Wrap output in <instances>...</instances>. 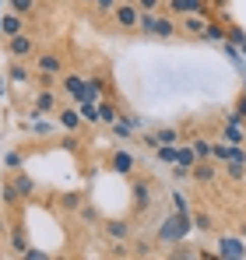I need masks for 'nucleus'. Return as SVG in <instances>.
<instances>
[{
    "label": "nucleus",
    "mask_w": 246,
    "mask_h": 260,
    "mask_svg": "<svg viewBox=\"0 0 246 260\" xmlns=\"http://www.w3.org/2000/svg\"><path fill=\"white\" fill-rule=\"evenodd\" d=\"M106 25L109 32H120V36H141V7L134 0H120Z\"/></svg>",
    "instance_id": "f257e3e1"
},
{
    "label": "nucleus",
    "mask_w": 246,
    "mask_h": 260,
    "mask_svg": "<svg viewBox=\"0 0 246 260\" xmlns=\"http://www.w3.org/2000/svg\"><path fill=\"white\" fill-rule=\"evenodd\" d=\"M190 229H194V218L187 215V211H169L162 218V225H159V243L162 246H172V243H183L187 236H190Z\"/></svg>",
    "instance_id": "f03ea898"
},
{
    "label": "nucleus",
    "mask_w": 246,
    "mask_h": 260,
    "mask_svg": "<svg viewBox=\"0 0 246 260\" xmlns=\"http://www.w3.org/2000/svg\"><path fill=\"white\" fill-rule=\"evenodd\" d=\"M130 193H134V208H130V218H141L151 211L155 204V183L148 176H130Z\"/></svg>",
    "instance_id": "7ed1b4c3"
},
{
    "label": "nucleus",
    "mask_w": 246,
    "mask_h": 260,
    "mask_svg": "<svg viewBox=\"0 0 246 260\" xmlns=\"http://www.w3.org/2000/svg\"><path fill=\"white\" fill-rule=\"evenodd\" d=\"M36 53H39V39L32 36V32H21V36H14V39H4V56L7 60H36Z\"/></svg>",
    "instance_id": "20e7f679"
},
{
    "label": "nucleus",
    "mask_w": 246,
    "mask_h": 260,
    "mask_svg": "<svg viewBox=\"0 0 246 260\" xmlns=\"http://www.w3.org/2000/svg\"><path fill=\"white\" fill-rule=\"evenodd\" d=\"M32 71H39V74H53V78H64V74H67V60H64L60 49H39L36 60H32Z\"/></svg>",
    "instance_id": "39448f33"
},
{
    "label": "nucleus",
    "mask_w": 246,
    "mask_h": 260,
    "mask_svg": "<svg viewBox=\"0 0 246 260\" xmlns=\"http://www.w3.org/2000/svg\"><path fill=\"white\" fill-rule=\"evenodd\" d=\"M99 229L109 243H130L134 239V218H102Z\"/></svg>",
    "instance_id": "423d86ee"
},
{
    "label": "nucleus",
    "mask_w": 246,
    "mask_h": 260,
    "mask_svg": "<svg viewBox=\"0 0 246 260\" xmlns=\"http://www.w3.org/2000/svg\"><path fill=\"white\" fill-rule=\"evenodd\" d=\"M214 14H183L179 18V39H204L207 36V25H211Z\"/></svg>",
    "instance_id": "0eeeda50"
},
{
    "label": "nucleus",
    "mask_w": 246,
    "mask_h": 260,
    "mask_svg": "<svg viewBox=\"0 0 246 260\" xmlns=\"http://www.w3.org/2000/svg\"><path fill=\"white\" fill-rule=\"evenodd\" d=\"M165 11L183 18V14H214L207 0H165Z\"/></svg>",
    "instance_id": "6e6552de"
},
{
    "label": "nucleus",
    "mask_w": 246,
    "mask_h": 260,
    "mask_svg": "<svg viewBox=\"0 0 246 260\" xmlns=\"http://www.w3.org/2000/svg\"><path fill=\"white\" fill-rule=\"evenodd\" d=\"M151 39H179V18L169 14V11H159V21H155Z\"/></svg>",
    "instance_id": "1a4fd4ad"
},
{
    "label": "nucleus",
    "mask_w": 246,
    "mask_h": 260,
    "mask_svg": "<svg viewBox=\"0 0 246 260\" xmlns=\"http://www.w3.org/2000/svg\"><path fill=\"white\" fill-rule=\"evenodd\" d=\"M218 173H222V169H218V162H214V158H197V166L190 169V179H194V183H201V186H211V183L218 179Z\"/></svg>",
    "instance_id": "9d476101"
},
{
    "label": "nucleus",
    "mask_w": 246,
    "mask_h": 260,
    "mask_svg": "<svg viewBox=\"0 0 246 260\" xmlns=\"http://www.w3.org/2000/svg\"><path fill=\"white\" fill-rule=\"evenodd\" d=\"M21 32H28L25 18L14 14V11H4V18H0V39H14V36H21Z\"/></svg>",
    "instance_id": "9b49d317"
},
{
    "label": "nucleus",
    "mask_w": 246,
    "mask_h": 260,
    "mask_svg": "<svg viewBox=\"0 0 246 260\" xmlns=\"http://www.w3.org/2000/svg\"><path fill=\"white\" fill-rule=\"evenodd\" d=\"M0 204H4L7 211H21L25 197H21V190H18L14 179H4V183H0Z\"/></svg>",
    "instance_id": "f8f14e48"
},
{
    "label": "nucleus",
    "mask_w": 246,
    "mask_h": 260,
    "mask_svg": "<svg viewBox=\"0 0 246 260\" xmlns=\"http://www.w3.org/2000/svg\"><path fill=\"white\" fill-rule=\"evenodd\" d=\"M46 113H60V102H56V95L53 91H36V99H32V116H46Z\"/></svg>",
    "instance_id": "ddd939ff"
},
{
    "label": "nucleus",
    "mask_w": 246,
    "mask_h": 260,
    "mask_svg": "<svg viewBox=\"0 0 246 260\" xmlns=\"http://www.w3.org/2000/svg\"><path fill=\"white\" fill-rule=\"evenodd\" d=\"M60 85H64V91H67L71 99H78V102H84V85H88V81H84L81 74H74V71H67V74L60 78Z\"/></svg>",
    "instance_id": "4468645a"
},
{
    "label": "nucleus",
    "mask_w": 246,
    "mask_h": 260,
    "mask_svg": "<svg viewBox=\"0 0 246 260\" xmlns=\"http://www.w3.org/2000/svg\"><path fill=\"white\" fill-rule=\"evenodd\" d=\"M7 239H11L14 257H21V253L28 250V239H25V225H21V218H14V225H11V232H7Z\"/></svg>",
    "instance_id": "2eb2a0df"
},
{
    "label": "nucleus",
    "mask_w": 246,
    "mask_h": 260,
    "mask_svg": "<svg viewBox=\"0 0 246 260\" xmlns=\"http://www.w3.org/2000/svg\"><path fill=\"white\" fill-rule=\"evenodd\" d=\"M165 260H197V246H190L187 239L172 243V246H165Z\"/></svg>",
    "instance_id": "dca6fc26"
},
{
    "label": "nucleus",
    "mask_w": 246,
    "mask_h": 260,
    "mask_svg": "<svg viewBox=\"0 0 246 260\" xmlns=\"http://www.w3.org/2000/svg\"><path fill=\"white\" fill-rule=\"evenodd\" d=\"M42 7V0H7V11H14V14H21L25 21L28 18H36Z\"/></svg>",
    "instance_id": "f3484780"
},
{
    "label": "nucleus",
    "mask_w": 246,
    "mask_h": 260,
    "mask_svg": "<svg viewBox=\"0 0 246 260\" xmlns=\"http://www.w3.org/2000/svg\"><path fill=\"white\" fill-rule=\"evenodd\" d=\"M109 166H113L120 176H134V166H137V162H134L130 151H113V155H109Z\"/></svg>",
    "instance_id": "a211bd4d"
},
{
    "label": "nucleus",
    "mask_w": 246,
    "mask_h": 260,
    "mask_svg": "<svg viewBox=\"0 0 246 260\" xmlns=\"http://www.w3.org/2000/svg\"><path fill=\"white\" fill-rule=\"evenodd\" d=\"M116 4H120V0H91V7H88V11H91V18H95V21H109V14L116 11Z\"/></svg>",
    "instance_id": "6ab92c4d"
},
{
    "label": "nucleus",
    "mask_w": 246,
    "mask_h": 260,
    "mask_svg": "<svg viewBox=\"0 0 246 260\" xmlns=\"http://www.w3.org/2000/svg\"><path fill=\"white\" fill-rule=\"evenodd\" d=\"M218 253L225 260H236V257H243V243L239 239H229V236H222V243H218Z\"/></svg>",
    "instance_id": "aec40b11"
},
{
    "label": "nucleus",
    "mask_w": 246,
    "mask_h": 260,
    "mask_svg": "<svg viewBox=\"0 0 246 260\" xmlns=\"http://www.w3.org/2000/svg\"><path fill=\"white\" fill-rule=\"evenodd\" d=\"M155 243H159V236L155 239H134V246H130V257H151V250H155Z\"/></svg>",
    "instance_id": "412c9836"
},
{
    "label": "nucleus",
    "mask_w": 246,
    "mask_h": 260,
    "mask_svg": "<svg viewBox=\"0 0 246 260\" xmlns=\"http://www.w3.org/2000/svg\"><path fill=\"white\" fill-rule=\"evenodd\" d=\"M81 204H84V197L78 190H71V193L60 197V211H81Z\"/></svg>",
    "instance_id": "4be33fe9"
},
{
    "label": "nucleus",
    "mask_w": 246,
    "mask_h": 260,
    "mask_svg": "<svg viewBox=\"0 0 246 260\" xmlns=\"http://www.w3.org/2000/svg\"><path fill=\"white\" fill-rule=\"evenodd\" d=\"M78 113H81L84 123H99V120H102V116H99V106H95V102H88V99L78 102Z\"/></svg>",
    "instance_id": "5701e85b"
},
{
    "label": "nucleus",
    "mask_w": 246,
    "mask_h": 260,
    "mask_svg": "<svg viewBox=\"0 0 246 260\" xmlns=\"http://www.w3.org/2000/svg\"><path fill=\"white\" fill-rule=\"evenodd\" d=\"M14 183H18V190H21V197H25V201H32V193H36V183H32L28 176L21 173V169L14 173Z\"/></svg>",
    "instance_id": "b1692460"
},
{
    "label": "nucleus",
    "mask_w": 246,
    "mask_h": 260,
    "mask_svg": "<svg viewBox=\"0 0 246 260\" xmlns=\"http://www.w3.org/2000/svg\"><path fill=\"white\" fill-rule=\"evenodd\" d=\"M194 229H201V232H214V218H211V211H194Z\"/></svg>",
    "instance_id": "393cba45"
},
{
    "label": "nucleus",
    "mask_w": 246,
    "mask_h": 260,
    "mask_svg": "<svg viewBox=\"0 0 246 260\" xmlns=\"http://www.w3.org/2000/svg\"><path fill=\"white\" fill-rule=\"evenodd\" d=\"M32 81H36V88H42V91H53L60 78H53V74H39V71H32Z\"/></svg>",
    "instance_id": "a878e982"
},
{
    "label": "nucleus",
    "mask_w": 246,
    "mask_h": 260,
    "mask_svg": "<svg viewBox=\"0 0 246 260\" xmlns=\"http://www.w3.org/2000/svg\"><path fill=\"white\" fill-rule=\"evenodd\" d=\"M222 173L229 176L232 183H243V179H246V166H239V162H225V169H222Z\"/></svg>",
    "instance_id": "bb28decb"
},
{
    "label": "nucleus",
    "mask_w": 246,
    "mask_h": 260,
    "mask_svg": "<svg viewBox=\"0 0 246 260\" xmlns=\"http://www.w3.org/2000/svg\"><path fill=\"white\" fill-rule=\"evenodd\" d=\"M60 123L67 130H78V123H81V113L78 109H60Z\"/></svg>",
    "instance_id": "cd10ccee"
},
{
    "label": "nucleus",
    "mask_w": 246,
    "mask_h": 260,
    "mask_svg": "<svg viewBox=\"0 0 246 260\" xmlns=\"http://www.w3.org/2000/svg\"><path fill=\"white\" fill-rule=\"evenodd\" d=\"M155 21H159V11H141V32L144 36L155 32Z\"/></svg>",
    "instance_id": "c85d7f7f"
},
{
    "label": "nucleus",
    "mask_w": 246,
    "mask_h": 260,
    "mask_svg": "<svg viewBox=\"0 0 246 260\" xmlns=\"http://www.w3.org/2000/svg\"><path fill=\"white\" fill-rule=\"evenodd\" d=\"M11 78H14L18 85H25V81H32V74L25 71V63H21V60H11Z\"/></svg>",
    "instance_id": "c756f323"
},
{
    "label": "nucleus",
    "mask_w": 246,
    "mask_h": 260,
    "mask_svg": "<svg viewBox=\"0 0 246 260\" xmlns=\"http://www.w3.org/2000/svg\"><path fill=\"white\" fill-rule=\"evenodd\" d=\"M99 116H102L106 123H116V116H120V113H116V102H106V99H102V102H99Z\"/></svg>",
    "instance_id": "7c9ffc66"
},
{
    "label": "nucleus",
    "mask_w": 246,
    "mask_h": 260,
    "mask_svg": "<svg viewBox=\"0 0 246 260\" xmlns=\"http://www.w3.org/2000/svg\"><path fill=\"white\" fill-rule=\"evenodd\" d=\"M18 260H60V257H53V253H46V250H36V246H28L25 253Z\"/></svg>",
    "instance_id": "2f4dec72"
},
{
    "label": "nucleus",
    "mask_w": 246,
    "mask_h": 260,
    "mask_svg": "<svg viewBox=\"0 0 246 260\" xmlns=\"http://www.w3.org/2000/svg\"><path fill=\"white\" fill-rule=\"evenodd\" d=\"M194 155H197V158H211V141L194 137Z\"/></svg>",
    "instance_id": "473e14b6"
},
{
    "label": "nucleus",
    "mask_w": 246,
    "mask_h": 260,
    "mask_svg": "<svg viewBox=\"0 0 246 260\" xmlns=\"http://www.w3.org/2000/svg\"><path fill=\"white\" fill-rule=\"evenodd\" d=\"M176 158H179L176 144H159V162H176Z\"/></svg>",
    "instance_id": "72a5a7b5"
},
{
    "label": "nucleus",
    "mask_w": 246,
    "mask_h": 260,
    "mask_svg": "<svg viewBox=\"0 0 246 260\" xmlns=\"http://www.w3.org/2000/svg\"><path fill=\"white\" fill-rule=\"evenodd\" d=\"M21 162H25V151H11V155L4 158V166H7L11 173H18V169H21Z\"/></svg>",
    "instance_id": "f704fd0d"
},
{
    "label": "nucleus",
    "mask_w": 246,
    "mask_h": 260,
    "mask_svg": "<svg viewBox=\"0 0 246 260\" xmlns=\"http://www.w3.org/2000/svg\"><path fill=\"white\" fill-rule=\"evenodd\" d=\"M155 137H159V144H176V141H179V130H176V127H165V130H159Z\"/></svg>",
    "instance_id": "c9c22d12"
},
{
    "label": "nucleus",
    "mask_w": 246,
    "mask_h": 260,
    "mask_svg": "<svg viewBox=\"0 0 246 260\" xmlns=\"http://www.w3.org/2000/svg\"><path fill=\"white\" fill-rule=\"evenodd\" d=\"M232 113H236V120H246V91L236 95V102H232Z\"/></svg>",
    "instance_id": "e433bc0d"
},
{
    "label": "nucleus",
    "mask_w": 246,
    "mask_h": 260,
    "mask_svg": "<svg viewBox=\"0 0 246 260\" xmlns=\"http://www.w3.org/2000/svg\"><path fill=\"white\" fill-rule=\"evenodd\" d=\"M141 11H165V0H134Z\"/></svg>",
    "instance_id": "4c0bfd02"
},
{
    "label": "nucleus",
    "mask_w": 246,
    "mask_h": 260,
    "mask_svg": "<svg viewBox=\"0 0 246 260\" xmlns=\"http://www.w3.org/2000/svg\"><path fill=\"white\" fill-rule=\"evenodd\" d=\"M204 39H225V28H222L214 18H211V25H207V36H204Z\"/></svg>",
    "instance_id": "58836bf2"
},
{
    "label": "nucleus",
    "mask_w": 246,
    "mask_h": 260,
    "mask_svg": "<svg viewBox=\"0 0 246 260\" xmlns=\"http://www.w3.org/2000/svg\"><path fill=\"white\" fill-rule=\"evenodd\" d=\"M78 215H81V221H99V211H95L91 204H81V211H78Z\"/></svg>",
    "instance_id": "ea45409f"
},
{
    "label": "nucleus",
    "mask_w": 246,
    "mask_h": 260,
    "mask_svg": "<svg viewBox=\"0 0 246 260\" xmlns=\"http://www.w3.org/2000/svg\"><path fill=\"white\" fill-rule=\"evenodd\" d=\"M197 260H225L218 250H204V246H197Z\"/></svg>",
    "instance_id": "a19ab883"
},
{
    "label": "nucleus",
    "mask_w": 246,
    "mask_h": 260,
    "mask_svg": "<svg viewBox=\"0 0 246 260\" xmlns=\"http://www.w3.org/2000/svg\"><path fill=\"white\" fill-rule=\"evenodd\" d=\"M207 4H211V11H218V14L229 11V0H207Z\"/></svg>",
    "instance_id": "79ce46f5"
},
{
    "label": "nucleus",
    "mask_w": 246,
    "mask_h": 260,
    "mask_svg": "<svg viewBox=\"0 0 246 260\" xmlns=\"http://www.w3.org/2000/svg\"><path fill=\"white\" fill-rule=\"evenodd\" d=\"M4 236H7V221L0 218V239H4Z\"/></svg>",
    "instance_id": "37998d69"
},
{
    "label": "nucleus",
    "mask_w": 246,
    "mask_h": 260,
    "mask_svg": "<svg viewBox=\"0 0 246 260\" xmlns=\"http://www.w3.org/2000/svg\"><path fill=\"white\" fill-rule=\"evenodd\" d=\"M74 4H81V7H91V0H74Z\"/></svg>",
    "instance_id": "c03bdc74"
},
{
    "label": "nucleus",
    "mask_w": 246,
    "mask_h": 260,
    "mask_svg": "<svg viewBox=\"0 0 246 260\" xmlns=\"http://www.w3.org/2000/svg\"><path fill=\"white\" fill-rule=\"evenodd\" d=\"M239 236H246V221H239Z\"/></svg>",
    "instance_id": "a18cd8bd"
},
{
    "label": "nucleus",
    "mask_w": 246,
    "mask_h": 260,
    "mask_svg": "<svg viewBox=\"0 0 246 260\" xmlns=\"http://www.w3.org/2000/svg\"><path fill=\"white\" fill-rule=\"evenodd\" d=\"M127 260H130V257H127Z\"/></svg>",
    "instance_id": "49530a36"
}]
</instances>
